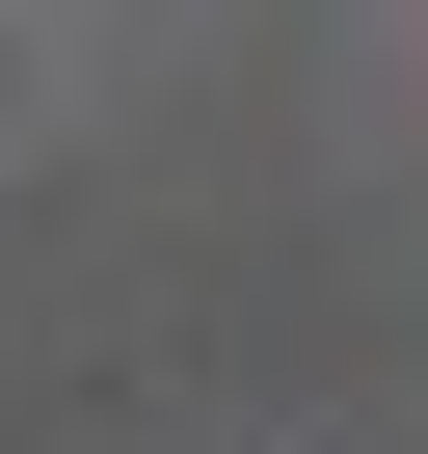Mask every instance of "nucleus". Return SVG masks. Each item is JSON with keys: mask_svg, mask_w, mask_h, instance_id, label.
<instances>
[]
</instances>
